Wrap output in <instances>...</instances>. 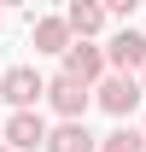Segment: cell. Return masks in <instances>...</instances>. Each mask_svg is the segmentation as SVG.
Here are the masks:
<instances>
[{"label": "cell", "instance_id": "7", "mask_svg": "<svg viewBox=\"0 0 146 152\" xmlns=\"http://www.w3.org/2000/svg\"><path fill=\"white\" fill-rule=\"evenodd\" d=\"M29 41H35V53H58V58L76 47V35H70V23H64V12H58V18H35Z\"/></svg>", "mask_w": 146, "mask_h": 152}, {"label": "cell", "instance_id": "5", "mask_svg": "<svg viewBox=\"0 0 146 152\" xmlns=\"http://www.w3.org/2000/svg\"><path fill=\"white\" fill-rule=\"evenodd\" d=\"M47 140H53V129H47V117L41 111H12L6 117V146L12 152H47Z\"/></svg>", "mask_w": 146, "mask_h": 152}, {"label": "cell", "instance_id": "4", "mask_svg": "<svg viewBox=\"0 0 146 152\" xmlns=\"http://www.w3.org/2000/svg\"><path fill=\"white\" fill-rule=\"evenodd\" d=\"M64 76H76V82L99 88V82L111 76V58H105V47H93V41H76L70 53H64Z\"/></svg>", "mask_w": 146, "mask_h": 152}, {"label": "cell", "instance_id": "3", "mask_svg": "<svg viewBox=\"0 0 146 152\" xmlns=\"http://www.w3.org/2000/svg\"><path fill=\"white\" fill-rule=\"evenodd\" d=\"M93 99H99V111H111V117H128V111H134V105L146 99V82H140V76H117V70H111L105 82L93 88Z\"/></svg>", "mask_w": 146, "mask_h": 152}, {"label": "cell", "instance_id": "2", "mask_svg": "<svg viewBox=\"0 0 146 152\" xmlns=\"http://www.w3.org/2000/svg\"><path fill=\"white\" fill-rule=\"evenodd\" d=\"M47 105H53V111L64 117V123H82V117H88V105H93V88L58 70L53 82H47Z\"/></svg>", "mask_w": 146, "mask_h": 152}, {"label": "cell", "instance_id": "11", "mask_svg": "<svg viewBox=\"0 0 146 152\" xmlns=\"http://www.w3.org/2000/svg\"><path fill=\"white\" fill-rule=\"evenodd\" d=\"M0 152H12V146H6V140H0Z\"/></svg>", "mask_w": 146, "mask_h": 152}, {"label": "cell", "instance_id": "13", "mask_svg": "<svg viewBox=\"0 0 146 152\" xmlns=\"http://www.w3.org/2000/svg\"><path fill=\"white\" fill-rule=\"evenodd\" d=\"M140 82H146V76H140Z\"/></svg>", "mask_w": 146, "mask_h": 152}, {"label": "cell", "instance_id": "6", "mask_svg": "<svg viewBox=\"0 0 146 152\" xmlns=\"http://www.w3.org/2000/svg\"><path fill=\"white\" fill-rule=\"evenodd\" d=\"M105 58H111L117 76H134V70L146 76V35L140 29H117V35L105 41Z\"/></svg>", "mask_w": 146, "mask_h": 152}, {"label": "cell", "instance_id": "9", "mask_svg": "<svg viewBox=\"0 0 146 152\" xmlns=\"http://www.w3.org/2000/svg\"><path fill=\"white\" fill-rule=\"evenodd\" d=\"M47 152H99V140L88 134V123H58L53 140H47Z\"/></svg>", "mask_w": 146, "mask_h": 152}, {"label": "cell", "instance_id": "8", "mask_svg": "<svg viewBox=\"0 0 146 152\" xmlns=\"http://www.w3.org/2000/svg\"><path fill=\"white\" fill-rule=\"evenodd\" d=\"M105 6H93V0H70V6H64V23H70V35L76 41H93L99 35V29H105Z\"/></svg>", "mask_w": 146, "mask_h": 152}, {"label": "cell", "instance_id": "1", "mask_svg": "<svg viewBox=\"0 0 146 152\" xmlns=\"http://www.w3.org/2000/svg\"><path fill=\"white\" fill-rule=\"evenodd\" d=\"M0 99H6L12 111H35L41 99H47L41 70H35V64H12V70H6V82H0Z\"/></svg>", "mask_w": 146, "mask_h": 152}, {"label": "cell", "instance_id": "10", "mask_svg": "<svg viewBox=\"0 0 146 152\" xmlns=\"http://www.w3.org/2000/svg\"><path fill=\"white\" fill-rule=\"evenodd\" d=\"M99 152H146V129H111L99 140Z\"/></svg>", "mask_w": 146, "mask_h": 152}, {"label": "cell", "instance_id": "12", "mask_svg": "<svg viewBox=\"0 0 146 152\" xmlns=\"http://www.w3.org/2000/svg\"><path fill=\"white\" fill-rule=\"evenodd\" d=\"M0 82H6V70H0Z\"/></svg>", "mask_w": 146, "mask_h": 152}]
</instances>
